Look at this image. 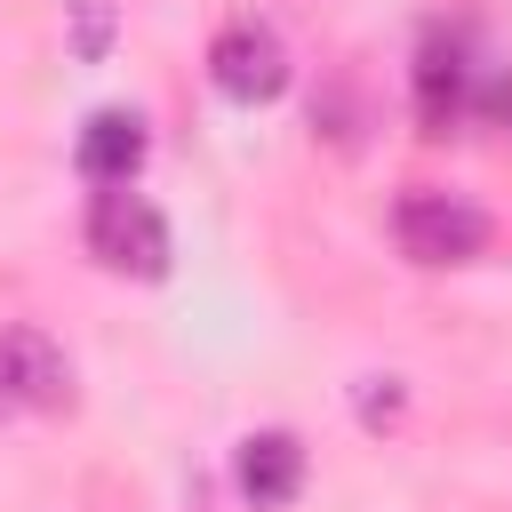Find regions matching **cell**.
Wrapping results in <instances>:
<instances>
[{
    "instance_id": "obj_1",
    "label": "cell",
    "mask_w": 512,
    "mask_h": 512,
    "mask_svg": "<svg viewBox=\"0 0 512 512\" xmlns=\"http://www.w3.org/2000/svg\"><path fill=\"white\" fill-rule=\"evenodd\" d=\"M488 208H472L464 192H440V184H408L400 200H392V240H400V256L408 264H472L480 248H488Z\"/></svg>"
},
{
    "instance_id": "obj_2",
    "label": "cell",
    "mask_w": 512,
    "mask_h": 512,
    "mask_svg": "<svg viewBox=\"0 0 512 512\" xmlns=\"http://www.w3.org/2000/svg\"><path fill=\"white\" fill-rule=\"evenodd\" d=\"M88 248H96L112 272H136V280H168V256H176L160 208L136 200L128 184H120V192H96V208H88Z\"/></svg>"
},
{
    "instance_id": "obj_3",
    "label": "cell",
    "mask_w": 512,
    "mask_h": 512,
    "mask_svg": "<svg viewBox=\"0 0 512 512\" xmlns=\"http://www.w3.org/2000/svg\"><path fill=\"white\" fill-rule=\"evenodd\" d=\"M208 80H216V96H232V104H272V96L288 88V48H280V32L256 24V16L224 24L216 48H208Z\"/></svg>"
},
{
    "instance_id": "obj_4",
    "label": "cell",
    "mask_w": 512,
    "mask_h": 512,
    "mask_svg": "<svg viewBox=\"0 0 512 512\" xmlns=\"http://www.w3.org/2000/svg\"><path fill=\"white\" fill-rule=\"evenodd\" d=\"M0 400H24V408H64L72 400V360L48 328H32V320L0 328Z\"/></svg>"
},
{
    "instance_id": "obj_5",
    "label": "cell",
    "mask_w": 512,
    "mask_h": 512,
    "mask_svg": "<svg viewBox=\"0 0 512 512\" xmlns=\"http://www.w3.org/2000/svg\"><path fill=\"white\" fill-rule=\"evenodd\" d=\"M72 168L96 184V192H120L136 168H144V120L136 112H88V128H80V144H72Z\"/></svg>"
},
{
    "instance_id": "obj_6",
    "label": "cell",
    "mask_w": 512,
    "mask_h": 512,
    "mask_svg": "<svg viewBox=\"0 0 512 512\" xmlns=\"http://www.w3.org/2000/svg\"><path fill=\"white\" fill-rule=\"evenodd\" d=\"M232 480H240V496H248L256 512L296 504V488H304V440H296V432H256V440H240Z\"/></svg>"
},
{
    "instance_id": "obj_7",
    "label": "cell",
    "mask_w": 512,
    "mask_h": 512,
    "mask_svg": "<svg viewBox=\"0 0 512 512\" xmlns=\"http://www.w3.org/2000/svg\"><path fill=\"white\" fill-rule=\"evenodd\" d=\"M456 112H464V56L432 40L424 64H416V120H424V136H440Z\"/></svg>"
},
{
    "instance_id": "obj_8",
    "label": "cell",
    "mask_w": 512,
    "mask_h": 512,
    "mask_svg": "<svg viewBox=\"0 0 512 512\" xmlns=\"http://www.w3.org/2000/svg\"><path fill=\"white\" fill-rule=\"evenodd\" d=\"M64 32H72L80 64H104L120 40V0H64Z\"/></svg>"
},
{
    "instance_id": "obj_9",
    "label": "cell",
    "mask_w": 512,
    "mask_h": 512,
    "mask_svg": "<svg viewBox=\"0 0 512 512\" xmlns=\"http://www.w3.org/2000/svg\"><path fill=\"white\" fill-rule=\"evenodd\" d=\"M360 424H368V432L400 424V384H392V376H368V392H360Z\"/></svg>"
}]
</instances>
